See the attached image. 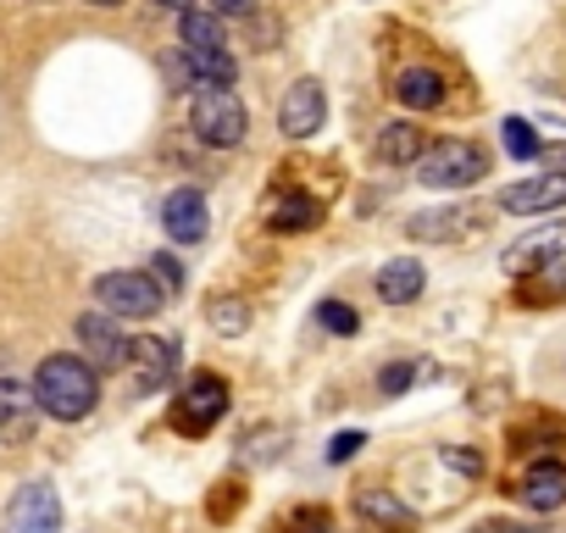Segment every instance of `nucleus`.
I'll list each match as a JSON object with an SVG mask.
<instances>
[{
  "label": "nucleus",
  "mask_w": 566,
  "mask_h": 533,
  "mask_svg": "<svg viewBox=\"0 0 566 533\" xmlns=\"http://www.w3.org/2000/svg\"><path fill=\"white\" fill-rule=\"evenodd\" d=\"M395 101L406 112H433V106H444V79L433 67H406L395 79Z\"/></svg>",
  "instance_id": "obj_20"
},
{
  "label": "nucleus",
  "mask_w": 566,
  "mask_h": 533,
  "mask_svg": "<svg viewBox=\"0 0 566 533\" xmlns=\"http://www.w3.org/2000/svg\"><path fill=\"white\" fill-rule=\"evenodd\" d=\"M483 173H489V156H483V145H472V139H439V145H428L422 161H417V184H428V189H467V184H478Z\"/></svg>",
  "instance_id": "obj_3"
},
{
  "label": "nucleus",
  "mask_w": 566,
  "mask_h": 533,
  "mask_svg": "<svg viewBox=\"0 0 566 533\" xmlns=\"http://www.w3.org/2000/svg\"><path fill=\"white\" fill-rule=\"evenodd\" d=\"M356 516L378 533H411L417 527V511L389 489H356Z\"/></svg>",
  "instance_id": "obj_13"
},
{
  "label": "nucleus",
  "mask_w": 566,
  "mask_h": 533,
  "mask_svg": "<svg viewBox=\"0 0 566 533\" xmlns=\"http://www.w3.org/2000/svg\"><path fill=\"white\" fill-rule=\"evenodd\" d=\"M560 206H566V178H555V173H538V178L500 189V211H511V217H544V211H560Z\"/></svg>",
  "instance_id": "obj_10"
},
{
  "label": "nucleus",
  "mask_w": 566,
  "mask_h": 533,
  "mask_svg": "<svg viewBox=\"0 0 566 533\" xmlns=\"http://www.w3.org/2000/svg\"><path fill=\"white\" fill-rule=\"evenodd\" d=\"M90 7H123V0H90Z\"/></svg>",
  "instance_id": "obj_35"
},
{
  "label": "nucleus",
  "mask_w": 566,
  "mask_h": 533,
  "mask_svg": "<svg viewBox=\"0 0 566 533\" xmlns=\"http://www.w3.org/2000/svg\"><path fill=\"white\" fill-rule=\"evenodd\" d=\"M128 367L139 373V389H161L167 373L178 367V345L172 339H134L128 345Z\"/></svg>",
  "instance_id": "obj_17"
},
{
  "label": "nucleus",
  "mask_w": 566,
  "mask_h": 533,
  "mask_svg": "<svg viewBox=\"0 0 566 533\" xmlns=\"http://www.w3.org/2000/svg\"><path fill=\"white\" fill-rule=\"evenodd\" d=\"M422 284H428V273L411 261V255H400V261H384L378 266V295L389 301V306H411L417 295H422Z\"/></svg>",
  "instance_id": "obj_19"
},
{
  "label": "nucleus",
  "mask_w": 566,
  "mask_h": 533,
  "mask_svg": "<svg viewBox=\"0 0 566 533\" xmlns=\"http://www.w3.org/2000/svg\"><path fill=\"white\" fill-rule=\"evenodd\" d=\"M206 317H211V328H217L222 339H239V334L250 328V306H244L239 295H222V301H211V312H206Z\"/></svg>",
  "instance_id": "obj_23"
},
{
  "label": "nucleus",
  "mask_w": 566,
  "mask_h": 533,
  "mask_svg": "<svg viewBox=\"0 0 566 533\" xmlns=\"http://www.w3.org/2000/svg\"><path fill=\"white\" fill-rule=\"evenodd\" d=\"M323 123H328L323 84L317 79H295L290 90H283V101H277V134L283 139H312V134H323Z\"/></svg>",
  "instance_id": "obj_6"
},
{
  "label": "nucleus",
  "mask_w": 566,
  "mask_h": 533,
  "mask_svg": "<svg viewBox=\"0 0 566 533\" xmlns=\"http://www.w3.org/2000/svg\"><path fill=\"white\" fill-rule=\"evenodd\" d=\"M34 400L56 422H84L101 406V373L84 356H45L34 373Z\"/></svg>",
  "instance_id": "obj_1"
},
{
  "label": "nucleus",
  "mask_w": 566,
  "mask_h": 533,
  "mask_svg": "<svg viewBox=\"0 0 566 533\" xmlns=\"http://www.w3.org/2000/svg\"><path fill=\"white\" fill-rule=\"evenodd\" d=\"M411 378H417V367L395 362V367H384V373H378V389H384V395H406V384H411Z\"/></svg>",
  "instance_id": "obj_29"
},
{
  "label": "nucleus",
  "mask_w": 566,
  "mask_h": 533,
  "mask_svg": "<svg viewBox=\"0 0 566 533\" xmlns=\"http://www.w3.org/2000/svg\"><path fill=\"white\" fill-rule=\"evenodd\" d=\"M150 279L161 284V295H178V290H184V261H178V255H167V250H161V255H150Z\"/></svg>",
  "instance_id": "obj_28"
},
{
  "label": "nucleus",
  "mask_w": 566,
  "mask_h": 533,
  "mask_svg": "<svg viewBox=\"0 0 566 533\" xmlns=\"http://www.w3.org/2000/svg\"><path fill=\"white\" fill-rule=\"evenodd\" d=\"M34 417H40L34 384L0 378V445H23V439L34 433Z\"/></svg>",
  "instance_id": "obj_12"
},
{
  "label": "nucleus",
  "mask_w": 566,
  "mask_h": 533,
  "mask_svg": "<svg viewBox=\"0 0 566 533\" xmlns=\"http://www.w3.org/2000/svg\"><path fill=\"white\" fill-rule=\"evenodd\" d=\"M516 494H522L527 511H555V505H566V467H560V461H533V467L522 472Z\"/></svg>",
  "instance_id": "obj_16"
},
{
  "label": "nucleus",
  "mask_w": 566,
  "mask_h": 533,
  "mask_svg": "<svg viewBox=\"0 0 566 533\" xmlns=\"http://www.w3.org/2000/svg\"><path fill=\"white\" fill-rule=\"evenodd\" d=\"M444 461H450L455 472H467V478L483 472V456H472V450H461V445H444Z\"/></svg>",
  "instance_id": "obj_30"
},
{
  "label": "nucleus",
  "mask_w": 566,
  "mask_h": 533,
  "mask_svg": "<svg viewBox=\"0 0 566 533\" xmlns=\"http://www.w3.org/2000/svg\"><path fill=\"white\" fill-rule=\"evenodd\" d=\"M277 527H283V533H328V527H334V516H328L323 505H301V511L283 516Z\"/></svg>",
  "instance_id": "obj_26"
},
{
  "label": "nucleus",
  "mask_w": 566,
  "mask_h": 533,
  "mask_svg": "<svg viewBox=\"0 0 566 533\" xmlns=\"http://www.w3.org/2000/svg\"><path fill=\"white\" fill-rule=\"evenodd\" d=\"M472 222H478V206H439V211H417V217L406 222V233H411L417 244H450V239H461Z\"/></svg>",
  "instance_id": "obj_15"
},
{
  "label": "nucleus",
  "mask_w": 566,
  "mask_h": 533,
  "mask_svg": "<svg viewBox=\"0 0 566 533\" xmlns=\"http://www.w3.org/2000/svg\"><path fill=\"white\" fill-rule=\"evenodd\" d=\"M7 533H62V494L51 483H23L7 505Z\"/></svg>",
  "instance_id": "obj_9"
},
{
  "label": "nucleus",
  "mask_w": 566,
  "mask_h": 533,
  "mask_svg": "<svg viewBox=\"0 0 566 533\" xmlns=\"http://www.w3.org/2000/svg\"><path fill=\"white\" fill-rule=\"evenodd\" d=\"M211 12H217V18H250L255 0H211Z\"/></svg>",
  "instance_id": "obj_32"
},
{
  "label": "nucleus",
  "mask_w": 566,
  "mask_h": 533,
  "mask_svg": "<svg viewBox=\"0 0 566 533\" xmlns=\"http://www.w3.org/2000/svg\"><path fill=\"white\" fill-rule=\"evenodd\" d=\"M178 73H189L200 90H206V84H222V90H228V84L239 79V62H233L228 51H189V45H184V56H178Z\"/></svg>",
  "instance_id": "obj_21"
},
{
  "label": "nucleus",
  "mask_w": 566,
  "mask_h": 533,
  "mask_svg": "<svg viewBox=\"0 0 566 533\" xmlns=\"http://www.w3.org/2000/svg\"><path fill=\"white\" fill-rule=\"evenodd\" d=\"M95 301H101V312H112V317L150 323L167 295H161V284H156L150 273H101V279H95Z\"/></svg>",
  "instance_id": "obj_4"
},
{
  "label": "nucleus",
  "mask_w": 566,
  "mask_h": 533,
  "mask_svg": "<svg viewBox=\"0 0 566 533\" xmlns=\"http://www.w3.org/2000/svg\"><path fill=\"white\" fill-rule=\"evenodd\" d=\"M178 40H184L189 51H222V45H228V40H222V18H217L211 7L178 12Z\"/></svg>",
  "instance_id": "obj_22"
},
{
  "label": "nucleus",
  "mask_w": 566,
  "mask_h": 533,
  "mask_svg": "<svg viewBox=\"0 0 566 533\" xmlns=\"http://www.w3.org/2000/svg\"><path fill=\"white\" fill-rule=\"evenodd\" d=\"M323 222V206L312 200V195H301V189H272V200H266V228L272 233H312Z\"/></svg>",
  "instance_id": "obj_14"
},
{
  "label": "nucleus",
  "mask_w": 566,
  "mask_h": 533,
  "mask_svg": "<svg viewBox=\"0 0 566 533\" xmlns=\"http://www.w3.org/2000/svg\"><path fill=\"white\" fill-rule=\"evenodd\" d=\"M189 128H195L200 145H211V150H233V145H244L250 117H244V101H239L233 90L206 84V90H195V101H189Z\"/></svg>",
  "instance_id": "obj_2"
},
{
  "label": "nucleus",
  "mask_w": 566,
  "mask_h": 533,
  "mask_svg": "<svg viewBox=\"0 0 566 533\" xmlns=\"http://www.w3.org/2000/svg\"><path fill=\"white\" fill-rule=\"evenodd\" d=\"M317 323H323L328 334H356V328H361L356 306H345V301H323V306H317Z\"/></svg>",
  "instance_id": "obj_27"
},
{
  "label": "nucleus",
  "mask_w": 566,
  "mask_h": 533,
  "mask_svg": "<svg viewBox=\"0 0 566 533\" xmlns=\"http://www.w3.org/2000/svg\"><path fill=\"white\" fill-rule=\"evenodd\" d=\"M128 334H123V317H112V312H84L78 317V351H84V362L101 373V367H128Z\"/></svg>",
  "instance_id": "obj_8"
},
{
  "label": "nucleus",
  "mask_w": 566,
  "mask_h": 533,
  "mask_svg": "<svg viewBox=\"0 0 566 533\" xmlns=\"http://www.w3.org/2000/svg\"><path fill=\"white\" fill-rule=\"evenodd\" d=\"M555 261H566V222H544V228H533V233H522L516 244L500 250V266L516 279L538 273V266H555Z\"/></svg>",
  "instance_id": "obj_7"
},
{
  "label": "nucleus",
  "mask_w": 566,
  "mask_h": 533,
  "mask_svg": "<svg viewBox=\"0 0 566 533\" xmlns=\"http://www.w3.org/2000/svg\"><path fill=\"white\" fill-rule=\"evenodd\" d=\"M222 417H228V378H217V373H195L184 384V395L172 400V428L189 439L211 433Z\"/></svg>",
  "instance_id": "obj_5"
},
{
  "label": "nucleus",
  "mask_w": 566,
  "mask_h": 533,
  "mask_svg": "<svg viewBox=\"0 0 566 533\" xmlns=\"http://www.w3.org/2000/svg\"><path fill=\"white\" fill-rule=\"evenodd\" d=\"M206 222H211V206L200 189H172L161 200V228L178 239V244H200L206 239Z\"/></svg>",
  "instance_id": "obj_11"
},
{
  "label": "nucleus",
  "mask_w": 566,
  "mask_h": 533,
  "mask_svg": "<svg viewBox=\"0 0 566 533\" xmlns=\"http://www.w3.org/2000/svg\"><path fill=\"white\" fill-rule=\"evenodd\" d=\"M505 150L516 156V161H538V150H544V139L533 134V123H522V117H505Z\"/></svg>",
  "instance_id": "obj_25"
},
{
  "label": "nucleus",
  "mask_w": 566,
  "mask_h": 533,
  "mask_svg": "<svg viewBox=\"0 0 566 533\" xmlns=\"http://www.w3.org/2000/svg\"><path fill=\"white\" fill-rule=\"evenodd\" d=\"M538 161H544L555 178H566V145H544V150H538Z\"/></svg>",
  "instance_id": "obj_33"
},
{
  "label": "nucleus",
  "mask_w": 566,
  "mask_h": 533,
  "mask_svg": "<svg viewBox=\"0 0 566 533\" xmlns=\"http://www.w3.org/2000/svg\"><path fill=\"white\" fill-rule=\"evenodd\" d=\"M361 445H367V433H334V445H328V461H350Z\"/></svg>",
  "instance_id": "obj_31"
},
{
  "label": "nucleus",
  "mask_w": 566,
  "mask_h": 533,
  "mask_svg": "<svg viewBox=\"0 0 566 533\" xmlns=\"http://www.w3.org/2000/svg\"><path fill=\"white\" fill-rule=\"evenodd\" d=\"M522 295H527L533 306H544V301L566 295V266L555 261V266H538V273H527V279H522Z\"/></svg>",
  "instance_id": "obj_24"
},
{
  "label": "nucleus",
  "mask_w": 566,
  "mask_h": 533,
  "mask_svg": "<svg viewBox=\"0 0 566 533\" xmlns=\"http://www.w3.org/2000/svg\"><path fill=\"white\" fill-rule=\"evenodd\" d=\"M156 7H167V12H189V0H156Z\"/></svg>",
  "instance_id": "obj_34"
},
{
  "label": "nucleus",
  "mask_w": 566,
  "mask_h": 533,
  "mask_svg": "<svg viewBox=\"0 0 566 533\" xmlns=\"http://www.w3.org/2000/svg\"><path fill=\"white\" fill-rule=\"evenodd\" d=\"M373 150H378V161H389V167H417L422 150H428V134H422L417 123H384Z\"/></svg>",
  "instance_id": "obj_18"
}]
</instances>
